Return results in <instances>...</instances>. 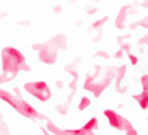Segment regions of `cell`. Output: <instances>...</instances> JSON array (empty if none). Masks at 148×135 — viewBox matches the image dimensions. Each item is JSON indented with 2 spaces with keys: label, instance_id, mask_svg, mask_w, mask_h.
Segmentation results:
<instances>
[{
  "label": "cell",
  "instance_id": "6da1fadb",
  "mask_svg": "<svg viewBox=\"0 0 148 135\" xmlns=\"http://www.w3.org/2000/svg\"><path fill=\"white\" fill-rule=\"evenodd\" d=\"M2 62L7 72H15L20 70V67H25V57L15 47H5L2 51Z\"/></svg>",
  "mask_w": 148,
  "mask_h": 135
},
{
  "label": "cell",
  "instance_id": "7a4b0ae2",
  "mask_svg": "<svg viewBox=\"0 0 148 135\" xmlns=\"http://www.w3.org/2000/svg\"><path fill=\"white\" fill-rule=\"evenodd\" d=\"M129 5H124L121 8V12H119V15H117V18H116V28L117 29H122V28L125 26V18H127V15H129Z\"/></svg>",
  "mask_w": 148,
  "mask_h": 135
},
{
  "label": "cell",
  "instance_id": "3957f363",
  "mask_svg": "<svg viewBox=\"0 0 148 135\" xmlns=\"http://www.w3.org/2000/svg\"><path fill=\"white\" fill-rule=\"evenodd\" d=\"M106 21H108V16H104V18H101V20H98V21H95L91 25V29H99V28H103L106 25Z\"/></svg>",
  "mask_w": 148,
  "mask_h": 135
},
{
  "label": "cell",
  "instance_id": "277c9868",
  "mask_svg": "<svg viewBox=\"0 0 148 135\" xmlns=\"http://www.w3.org/2000/svg\"><path fill=\"white\" fill-rule=\"evenodd\" d=\"M54 13H57V15L62 13V7L60 5H56V7H54Z\"/></svg>",
  "mask_w": 148,
  "mask_h": 135
},
{
  "label": "cell",
  "instance_id": "5b68a950",
  "mask_svg": "<svg viewBox=\"0 0 148 135\" xmlns=\"http://www.w3.org/2000/svg\"><path fill=\"white\" fill-rule=\"evenodd\" d=\"M18 25H21V26H28L29 21H28V20H23V21H18Z\"/></svg>",
  "mask_w": 148,
  "mask_h": 135
},
{
  "label": "cell",
  "instance_id": "8992f818",
  "mask_svg": "<svg viewBox=\"0 0 148 135\" xmlns=\"http://www.w3.org/2000/svg\"><path fill=\"white\" fill-rule=\"evenodd\" d=\"M142 5H143L145 8H148V0H142Z\"/></svg>",
  "mask_w": 148,
  "mask_h": 135
},
{
  "label": "cell",
  "instance_id": "52a82bcc",
  "mask_svg": "<svg viewBox=\"0 0 148 135\" xmlns=\"http://www.w3.org/2000/svg\"><path fill=\"white\" fill-rule=\"evenodd\" d=\"M95 12H96V8H90V10H88V12H86V13H88V15H93V13H95Z\"/></svg>",
  "mask_w": 148,
  "mask_h": 135
},
{
  "label": "cell",
  "instance_id": "ba28073f",
  "mask_svg": "<svg viewBox=\"0 0 148 135\" xmlns=\"http://www.w3.org/2000/svg\"><path fill=\"white\" fill-rule=\"evenodd\" d=\"M69 2H72V3H75V0H69Z\"/></svg>",
  "mask_w": 148,
  "mask_h": 135
}]
</instances>
